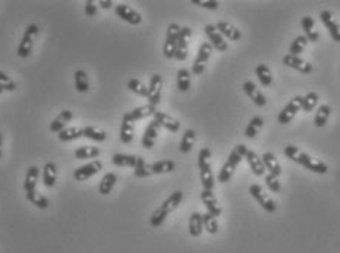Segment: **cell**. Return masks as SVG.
I'll return each mask as SVG.
<instances>
[{
    "instance_id": "1",
    "label": "cell",
    "mask_w": 340,
    "mask_h": 253,
    "mask_svg": "<svg viewBox=\"0 0 340 253\" xmlns=\"http://www.w3.org/2000/svg\"><path fill=\"white\" fill-rule=\"evenodd\" d=\"M283 153L289 160L295 161V163H298L299 166L305 167V169L310 170L312 173H317V174H326L327 171H328V167H327L326 163L318 161V160H314L311 155H308L307 153L301 151V149H299L298 146H295V145H287V146L284 148Z\"/></svg>"
},
{
    "instance_id": "2",
    "label": "cell",
    "mask_w": 340,
    "mask_h": 253,
    "mask_svg": "<svg viewBox=\"0 0 340 253\" xmlns=\"http://www.w3.org/2000/svg\"><path fill=\"white\" fill-rule=\"evenodd\" d=\"M182 199H184V192L182 190H175L172 195H170L158 208H157L156 211L151 214V217H150V224L151 227H160V225L164 223V220L167 218V215H169L170 212L175 211L179 205H181V202H182Z\"/></svg>"
},
{
    "instance_id": "3",
    "label": "cell",
    "mask_w": 340,
    "mask_h": 253,
    "mask_svg": "<svg viewBox=\"0 0 340 253\" xmlns=\"http://www.w3.org/2000/svg\"><path fill=\"white\" fill-rule=\"evenodd\" d=\"M246 149H248V148H246L243 143H239V145H236V146L233 148V151L229 154L226 163L223 164V167H222L220 173H219V176H217V180H219V182L227 183L230 179H232V176H233V173H235L236 167L239 166V163L242 161L243 155L246 153Z\"/></svg>"
},
{
    "instance_id": "4",
    "label": "cell",
    "mask_w": 340,
    "mask_h": 253,
    "mask_svg": "<svg viewBox=\"0 0 340 253\" xmlns=\"http://www.w3.org/2000/svg\"><path fill=\"white\" fill-rule=\"evenodd\" d=\"M38 31H40V28L35 24H29L28 27H27L24 35H22V38H21V41L18 44V48H16L18 57L25 59V57H28L31 55L32 47H34V42H35V38L38 35Z\"/></svg>"
},
{
    "instance_id": "5",
    "label": "cell",
    "mask_w": 340,
    "mask_h": 253,
    "mask_svg": "<svg viewBox=\"0 0 340 253\" xmlns=\"http://www.w3.org/2000/svg\"><path fill=\"white\" fill-rule=\"evenodd\" d=\"M181 29H182V27H179L178 24H170L169 27H167L166 41L163 44V55H164L166 59H175Z\"/></svg>"
},
{
    "instance_id": "6",
    "label": "cell",
    "mask_w": 340,
    "mask_h": 253,
    "mask_svg": "<svg viewBox=\"0 0 340 253\" xmlns=\"http://www.w3.org/2000/svg\"><path fill=\"white\" fill-rule=\"evenodd\" d=\"M249 193H251V196L254 197L255 200L261 205V208H263L264 211L269 212V214L276 212V210H277L276 202L266 193V190H264L260 184H257V183L251 184V186H249Z\"/></svg>"
},
{
    "instance_id": "7",
    "label": "cell",
    "mask_w": 340,
    "mask_h": 253,
    "mask_svg": "<svg viewBox=\"0 0 340 253\" xmlns=\"http://www.w3.org/2000/svg\"><path fill=\"white\" fill-rule=\"evenodd\" d=\"M212 53V47L210 42H202L201 45H199L198 48V55L195 57V60H194V65H192V71L191 73H194V75H202L204 71H205V63L208 62V59L211 57Z\"/></svg>"
},
{
    "instance_id": "8",
    "label": "cell",
    "mask_w": 340,
    "mask_h": 253,
    "mask_svg": "<svg viewBox=\"0 0 340 253\" xmlns=\"http://www.w3.org/2000/svg\"><path fill=\"white\" fill-rule=\"evenodd\" d=\"M101 170H103V163L100 160H93L91 163L73 170V179L76 182H85V180L94 177Z\"/></svg>"
},
{
    "instance_id": "9",
    "label": "cell",
    "mask_w": 340,
    "mask_h": 253,
    "mask_svg": "<svg viewBox=\"0 0 340 253\" xmlns=\"http://www.w3.org/2000/svg\"><path fill=\"white\" fill-rule=\"evenodd\" d=\"M301 106H302V97H301V95L293 97V98L286 104V107H284L283 110L279 113V116H277V122H279L280 125H287V123H290L292 119H293V117L298 114V112L301 110Z\"/></svg>"
},
{
    "instance_id": "10",
    "label": "cell",
    "mask_w": 340,
    "mask_h": 253,
    "mask_svg": "<svg viewBox=\"0 0 340 253\" xmlns=\"http://www.w3.org/2000/svg\"><path fill=\"white\" fill-rule=\"evenodd\" d=\"M161 88H163V78H161V75H158V73L151 75L150 85H148V95H147L148 104L156 106L157 107V104L161 101Z\"/></svg>"
},
{
    "instance_id": "11",
    "label": "cell",
    "mask_w": 340,
    "mask_h": 253,
    "mask_svg": "<svg viewBox=\"0 0 340 253\" xmlns=\"http://www.w3.org/2000/svg\"><path fill=\"white\" fill-rule=\"evenodd\" d=\"M114 14L117 15L122 21H125L131 25H140L142 22V16L135 9L128 6L125 3H120L114 8Z\"/></svg>"
},
{
    "instance_id": "12",
    "label": "cell",
    "mask_w": 340,
    "mask_h": 253,
    "mask_svg": "<svg viewBox=\"0 0 340 253\" xmlns=\"http://www.w3.org/2000/svg\"><path fill=\"white\" fill-rule=\"evenodd\" d=\"M204 31H205V35L210 40V44H211L212 48H216L220 53H225L229 45H227V41L225 40V37L219 32V29L216 28V25L208 24V25H205Z\"/></svg>"
},
{
    "instance_id": "13",
    "label": "cell",
    "mask_w": 340,
    "mask_h": 253,
    "mask_svg": "<svg viewBox=\"0 0 340 253\" xmlns=\"http://www.w3.org/2000/svg\"><path fill=\"white\" fill-rule=\"evenodd\" d=\"M157 112L156 106H151V104H145V106H140V107H135L134 110L128 112L123 114L122 119L125 120H129L132 123L138 122V120H142V119H147V117H151L154 116Z\"/></svg>"
},
{
    "instance_id": "14",
    "label": "cell",
    "mask_w": 340,
    "mask_h": 253,
    "mask_svg": "<svg viewBox=\"0 0 340 253\" xmlns=\"http://www.w3.org/2000/svg\"><path fill=\"white\" fill-rule=\"evenodd\" d=\"M242 89L243 92L248 95V98L254 103L257 107H264L267 104V98L266 95L260 91V88H257V85L252 81H246L242 85Z\"/></svg>"
},
{
    "instance_id": "15",
    "label": "cell",
    "mask_w": 340,
    "mask_h": 253,
    "mask_svg": "<svg viewBox=\"0 0 340 253\" xmlns=\"http://www.w3.org/2000/svg\"><path fill=\"white\" fill-rule=\"evenodd\" d=\"M192 34V29L189 27H182L181 34H179V40H178V47H176V53L175 59L179 62H184L188 57V40Z\"/></svg>"
},
{
    "instance_id": "16",
    "label": "cell",
    "mask_w": 340,
    "mask_h": 253,
    "mask_svg": "<svg viewBox=\"0 0 340 253\" xmlns=\"http://www.w3.org/2000/svg\"><path fill=\"white\" fill-rule=\"evenodd\" d=\"M154 120H156L160 126L164 127L166 130H169L172 133H176L181 129V122L178 119H175L173 116H170V114L164 112H158L157 110L156 114H154Z\"/></svg>"
},
{
    "instance_id": "17",
    "label": "cell",
    "mask_w": 340,
    "mask_h": 253,
    "mask_svg": "<svg viewBox=\"0 0 340 253\" xmlns=\"http://www.w3.org/2000/svg\"><path fill=\"white\" fill-rule=\"evenodd\" d=\"M283 65H286L287 68H292L295 71L301 72V73H305V75H308V73L312 72L311 63L305 62L304 59H301L299 56H292L289 53L286 56H283Z\"/></svg>"
},
{
    "instance_id": "18",
    "label": "cell",
    "mask_w": 340,
    "mask_h": 253,
    "mask_svg": "<svg viewBox=\"0 0 340 253\" xmlns=\"http://www.w3.org/2000/svg\"><path fill=\"white\" fill-rule=\"evenodd\" d=\"M160 127L161 126L157 123L154 119L148 123V126H147V129H145V132H144V135H142V139H141V145L144 146V148L151 149V148L156 145L157 136H158V130H160Z\"/></svg>"
},
{
    "instance_id": "19",
    "label": "cell",
    "mask_w": 340,
    "mask_h": 253,
    "mask_svg": "<svg viewBox=\"0 0 340 253\" xmlns=\"http://www.w3.org/2000/svg\"><path fill=\"white\" fill-rule=\"evenodd\" d=\"M201 200H202V204L205 205L207 212H210V214L214 215V217L222 215L223 210H222V207H220V204H219V200H217L216 195L212 193V190H202V192H201Z\"/></svg>"
},
{
    "instance_id": "20",
    "label": "cell",
    "mask_w": 340,
    "mask_h": 253,
    "mask_svg": "<svg viewBox=\"0 0 340 253\" xmlns=\"http://www.w3.org/2000/svg\"><path fill=\"white\" fill-rule=\"evenodd\" d=\"M320 19H321V22L326 25V28L328 29L330 37H331L336 42H340V27L339 24L334 21L333 14H331L330 11H323V12L320 14Z\"/></svg>"
},
{
    "instance_id": "21",
    "label": "cell",
    "mask_w": 340,
    "mask_h": 253,
    "mask_svg": "<svg viewBox=\"0 0 340 253\" xmlns=\"http://www.w3.org/2000/svg\"><path fill=\"white\" fill-rule=\"evenodd\" d=\"M243 158L246 160V163H248V166H249V169L252 170V173H254L257 177H260V176H264L266 174V167H264V163H263V160L257 155V153H254L252 149H246V153L243 155Z\"/></svg>"
},
{
    "instance_id": "22",
    "label": "cell",
    "mask_w": 340,
    "mask_h": 253,
    "mask_svg": "<svg viewBox=\"0 0 340 253\" xmlns=\"http://www.w3.org/2000/svg\"><path fill=\"white\" fill-rule=\"evenodd\" d=\"M216 28L219 29V32L222 35H225L226 38H229L230 41H239L242 38V32L241 29L236 28L235 25H232L230 22L227 21H219L216 24Z\"/></svg>"
},
{
    "instance_id": "23",
    "label": "cell",
    "mask_w": 340,
    "mask_h": 253,
    "mask_svg": "<svg viewBox=\"0 0 340 253\" xmlns=\"http://www.w3.org/2000/svg\"><path fill=\"white\" fill-rule=\"evenodd\" d=\"M72 119H73V113L71 110H62L56 116V119L50 123V132L53 133L62 132L63 129L68 127V123H71Z\"/></svg>"
},
{
    "instance_id": "24",
    "label": "cell",
    "mask_w": 340,
    "mask_h": 253,
    "mask_svg": "<svg viewBox=\"0 0 340 253\" xmlns=\"http://www.w3.org/2000/svg\"><path fill=\"white\" fill-rule=\"evenodd\" d=\"M57 180V167L53 161H49L44 164V169H42V183L46 187L52 189L55 187Z\"/></svg>"
},
{
    "instance_id": "25",
    "label": "cell",
    "mask_w": 340,
    "mask_h": 253,
    "mask_svg": "<svg viewBox=\"0 0 340 253\" xmlns=\"http://www.w3.org/2000/svg\"><path fill=\"white\" fill-rule=\"evenodd\" d=\"M263 163H264V167L266 170H269L270 174L276 176V177H280L282 174V167H280V163L277 161L276 155L273 153H264L263 157H261Z\"/></svg>"
},
{
    "instance_id": "26",
    "label": "cell",
    "mask_w": 340,
    "mask_h": 253,
    "mask_svg": "<svg viewBox=\"0 0 340 253\" xmlns=\"http://www.w3.org/2000/svg\"><path fill=\"white\" fill-rule=\"evenodd\" d=\"M198 167L202 190H212L214 189V176H212L211 163L210 164H204V166H198Z\"/></svg>"
},
{
    "instance_id": "27",
    "label": "cell",
    "mask_w": 340,
    "mask_h": 253,
    "mask_svg": "<svg viewBox=\"0 0 340 253\" xmlns=\"http://www.w3.org/2000/svg\"><path fill=\"white\" fill-rule=\"evenodd\" d=\"M116 183H117V176H116L114 173H106V174L103 176V179L100 180V184H99L100 195L107 196V195L113 190V187L116 186Z\"/></svg>"
},
{
    "instance_id": "28",
    "label": "cell",
    "mask_w": 340,
    "mask_h": 253,
    "mask_svg": "<svg viewBox=\"0 0 340 253\" xmlns=\"http://www.w3.org/2000/svg\"><path fill=\"white\" fill-rule=\"evenodd\" d=\"M38 174H40L38 167L29 166L28 170H27V174H25V180H24V190H25V193L31 192V190H35L37 183H38Z\"/></svg>"
},
{
    "instance_id": "29",
    "label": "cell",
    "mask_w": 340,
    "mask_h": 253,
    "mask_svg": "<svg viewBox=\"0 0 340 253\" xmlns=\"http://www.w3.org/2000/svg\"><path fill=\"white\" fill-rule=\"evenodd\" d=\"M195 139H197V132L194 129H186L182 139H181V143H179V151L182 154H188L192 149Z\"/></svg>"
},
{
    "instance_id": "30",
    "label": "cell",
    "mask_w": 340,
    "mask_h": 253,
    "mask_svg": "<svg viewBox=\"0 0 340 253\" xmlns=\"http://www.w3.org/2000/svg\"><path fill=\"white\" fill-rule=\"evenodd\" d=\"M204 224H202V214L192 212L189 217V234L192 237H199L202 234Z\"/></svg>"
},
{
    "instance_id": "31",
    "label": "cell",
    "mask_w": 340,
    "mask_h": 253,
    "mask_svg": "<svg viewBox=\"0 0 340 253\" xmlns=\"http://www.w3.org/2000/svg\"><path fill=\"white\" fill-rule=\"evenodd\" d=\"M57 138L60 142H72L75 139H79V138H84L82 136V127L71 126L63 129L62 132L57 133Z\"/></svg>"
},
{
    "instance_id": "32",
    "label": "cell",
    "mask_w": 340,
    "mask_h": 253,
    "mask_svg": "<svg viewBox=\"0 0 340 253\" xmlns=\"http://www.w3.org/2000/svg\"><path fill=\"white\" fill-rule=\"evenodd\" d=\"M138 155L132 154H113L112 164L116 167H135Z\"/></svg>"
},
{
    "instance_id": "33",
    "label": "cell",
    "mask_w": 340,
    "mask_h": 253,
    "mask_svg": "<svg viewBox=\"0 0 340 253\" xmlns=\"http://www.w3.org/2000/svg\"><path fill=\"white\" fill-rule=\"evenodd\" d=\"M82 136L94 142H104L107 138V133L96 126H84L82 127Z\"/></svg>"
},
{
    "instance_id": "34",
    "label": "cell",
    "mask_w": 340,
    "mask_h": 253,
    "mask_svg": "<svg viewBox=\"0 0 340 253\" xmlns=\"http://www.w3.org/2000/svg\"><path fill=\"white\" fill-rule=\"evenodd\" d=\"M25 196H27V200H28L29 204H32L38 210H47L49 208V199L44 196L42 193L37 192V189L31 190V192H27Z\"/></svg>"
},
{
    "instance_id": "35",
    "label": "cell",
    "mask_w": 340,
    "mask_h": 253,
    "mask_svg": "<svg viewBox=\"0 0 340 253\" xmlns=\"http://www.w3.org/2000/svg\"><path fill=\"white\" fill-rule=\"evenodd\" d=\"M134 135H135V126L132 122L122 119V125H120V142L122 143H131L134 141Z\"/></svg>"
},
{
    "instance_id": "36",
    "label": "cell",
    "mask_w": 340,
    "mask_h": 253,
    "mask_svg": "<svg viewBox=\"0 0 340 253\" xmlns=\"http://www.w3.org/2000/svg\"><path fill=\"white\" fill-rule=\"evenodd\" d=\"M150 169H151L153 174H166V173H172L176 169V164L172 160H161V161H156V163L150 164Z\"/></svg>"
},
{
    "instance_id": "37",
    "label": "cell",
    "mask_w": 340,
    "mask_h": 253,
    "mask_svg": "<svg viewBox=\"0 0 340 253\" xmlns=\"http://www.w3.org/2000/svg\"><path fill=\"white\" fill-rule=\"evenodd\" d=\"M73 81H75V89L78 92H87L90 89V79L87 72L82 69H78L73 73Z\"/></svg>"
},
{
    "instance_id": "38",
    "label": "cell",
    "mask_w": 340,
    "mask_h": 253,
    "mask_svg": "<svg viewBox=\"0 0 340 253\" xmlns=\"http://www.w3.org/2000/svg\"><path fill=\"white\" fill-rule=\"evenodd\" d=\"M101 154V151H100L97 146H79V148H76L75 149V158L76 160H90V158H97L99 155Z\"/></svg>"
},
{
    "instance_id": "39",
    "label": "cell",
    "mask_w": 340,
    "mask_h": 253,
    "mask_svg": "<svg viewBox=\"0 0 340 253\" xmlns=\"http://www.w3.org/2000/svg\"><path fill=\"white\" fill-rule=\"evenodd\" d=\"M255 75L263 86H270L273 84V75H271V71L267 65H258L255 68Z\"/></svg>"
},
{
    "instance_id": "40",
    "label": "cell",
    "mask_w": 340,
    "mask_h": 253,
    "mask_svg": "<svg viewBox=\"0 0 340 253\" xmlns=\"http://www.w3.org/2000/svg\"><path fill=\"white\" fill-rule=\"evenodd\" d=\"M330 113H331V107L330 106H327V104L320 106L318 110L315 112V117H314V125H315V127L326 126L327 120L330 117Z\"/></svg>"
},
{
    "instance_id": "41",
    "label": "cell",
    "mask_w": 340,
    "mask_h": 253,
    "mask_svg": "<svg viewBox=\"0 0 340 253\" xmlns=\"http://www.w3.org/2000/svg\"><path fill=\"white\" fill-rule=\"evenodd\" d=\"M176 82H178V89L181 92H186L191 88V72L188 69H179L176 73Z\"/></svg>"
},
{
    "instance_id": "42",
    "label": "cell",
    "mask_w": 340,
    "mask_h": 253,
    "mask_svg": "<svg viewBox=\"0 0 340 253\" xmlns=\"http://www.w3.org/2000/svg\"><path fill=\"white\" fill-rule=\"evenodd\" d=\"M318 99H320V97H318V94H317V92H314V91L308 92L307 95H304V97H302V106H301V110L305 113L312 112V110L317 107Z\"/></svg>"
},
{
    "instance_id": "43",
    "label": "cell",
    "mask_w": 340,
    "mask_h": 253,
    "mask_svg": "<svg viewBox=\"0 0 340 253\" xmlns=\"http://www.w3.org/2000/svg\"><path fill=\"white\" fill-rule=\"evenodd\" d=\"M134 174H135V177H138V179H145V177H148V176L153 174V173H151V169H150V164H147L145 160H144L142 157H138V158H137V164H135V167H134Z\"/></svg>"
},
{
    "instance_id": "44",
    "label": "cell",
    "mask_w": 340,
    "mask_h": 253,
    "mask_svg": "<svg viewBox=\"0 0 340 253\" xmlns=\"http://www.w3.org/2000/svg\"><path fill=\"white\" fill-rule=\"evenodd\" d=\"M308 42L310 41L307 40L305 35H299V37H296L293 41L290 42V45H289V55H292V56H299V55L305 50V47H307Z\"/></svg>"
},
{
    "instance_id": "45",
    "label": "cell",
    "mask_w": 340,
    "mask_h": 253,
    "mask_svg": "<svg viewBox=\"0 0 340 253\" xmlns=\"http://www.w3.org/2000/svg\"><path fill=\"white\" fill-rule=\"evenodd\" d=\"M202 224H204V230L208 234H217V231H219V223H217V218L214 215H211L210 212L202 214Z\"/></svg>"
},
{
    "instance_id": "46",
    "label": "cell",
    "mask_w": 340,
    "mask_h": 253,
    "mask_svg": "<svg viewBox=\"0 0 340 253\" xmlns=\"http://www.w3.org/2000/svg\"><path fill=\"white\" fill-rule=\"evenodd\" d=\"M128 88H129L134 94H137V95H140V97H147V95H148V86H145L144 82H141L140 79H135V78L129 79V81H128Z\"/></svg>"
},
{
    "instance_id": "47",
    "label": "cell",
    "mask_w": 340,
    "mask_h": 253,
    "mask_svg": "<svg viewBox=\"0 0 340 253\" xmlns=\"http://www.w3.org/2000/svg\"><path fill=\"white\" fill-rule=\"evenodd\" d=\"M0 88L3 91H8V92H14L16 89V84H15L14 79L2 71H0Z\"/></svg>"
},
{
    "instance_id": "48",
    "label": "cell",
    "mask_w": 340,
    "mask_h": 253,
    "mask_svg": "<svg viewBox=\"0 0 340 253\" xmlns=\"http://www.w3.org/2000/svg\"><path fill=\"white\" fill-rule=\"evenodd\" d=\"M266 184H267V187H269L270 190L274 192V193H279L282 190V183L279 180V177H276V176H273L270 173L266 176Z\"/></svg>"
},
{
    "instance_id": "49",
    "label": "cell",
    "mask_w": 340,
    "mask_h": 253,
    "mask_svg": "<svg viewBox=\"0 0 340 253\" xmlns=\"http://www.w3.org/2000/svg\"><path fill=\"white\" fill-rule=\"evenodd\" d=\"M191 3L201 6V8H205V9H210V11H216L219 8V2H216V0H192Z\"/></svg>"
},
{
    "instance_id": "50",
    "label": "cell",
    "mask_w": 340,
    "mask_h": 253,
    "mask_svg": "<svg viewBox=\"0 0 340 253\" xmlns=\"http://www.w3.org/2000/svg\"><path fill=\"white\" fill-rule=\"evenodd\" d=\"M211 163V151L208 148H202L198 153V166L210 164Z\"/></svg>"
},
{
    "instance_id": "51",
    "label": "cell",
    "mask_w": 340,
    "mask_h": 253,
    "mask_svg": "<svg viewBox=\"0 0 340 253\" xmlns=\"http://www.w3.org/2000/svg\"><path fill=\"white\" fill-rule=\"evenodd\" d=\"M314 25H315V21L312 19L311 16H304V18H302V21H301V27H302V29H304L305 35L314 31Z\"/></svg>"
},
{
    "instance_id": "52",
    "label": "cell",
    "mask_w": 340,
    "mask_h": 253,
    "mask_svg": "<svg viewBox=\"0 0 340 253\" xmlns=\"http://www.w3.org/2000/svg\"><path fill=\"white\" fill-rule=\"evenodd\" d=\"M85 15L87 16H96L97 15V5L93 0H87L85 2Z\"/></svg>"
},
{
    "instance_id": "53",
    "label": "cell",
    "mask_w": 340,
    "mask_h": 253,
    "mask_svg": "<svg viewBox=\"0 0 340 253\" xmlns=\"http://www.w3.org/2000/svg\"><path fill=\"white\" fill-rule=\"evenodd\" d=\"M257 133H258V129H255L254 126H251V125L248 123V126L245 129V136L249 138V139H254L255 136H257Z\"/></svg>"
},
{
    "instance_id": "54",
    "label": "cell",
    "mask_w": 340,
    "mask_h": 253,
    "mask_svg": "<svg viewBox=\"0 0 340 253\" xmlns=\"http://www.w3.org/2000/svg\"><path fill=\"white\" fill-rule=\"evenodd\" d=\"M249 125L254 126L255 129H260V127H263V125H264V120H263V117H260V116H255V117L251 119Z\"/></svg>"
},
{
    "instance_id": "55",
    "label": "cell",
    "mask_w": 340,
    "mask_h": 253,
    "mask_svg": "<svg viewBox=\"0 0 340 253\" xmlns=\"http://www.w3.org/2000/svg\"><path fill=\"white\" fill-rule=\"evenodd\" d=\"M100 8H103V9H110L112 6H113V2L112 0H101L99 2Z\"/></svg>"
},
{
    "instance_id": "56",
    "label": "cell",
    "mask_w": 340,
    "mask_h": 253,
    "mask_svg": "<svg viewBox=\"0 0 340 253\" xmlns=\"http://www.w3.org/2000/svg\"><path fill=\"white\" fill-rule=\"evenodd\" d=\"M3 154V138H2V133H0V158Z\"/></svg>"
},
{
    "instance_id": "57",
    "label": "cell",
    "mask_w": 340,
    "mask_h": 253,
    "mask_svg": "<svg viewBox=\"0 0 340 253\" xmlns=\"http://www.w3.org/2000/svg\"><path fill=\"white\" fill-rule=\"evenodd\" d=\"M2 92H3V89H2V88H0V94H2Z\"/></svg>"
}]
</instances>
